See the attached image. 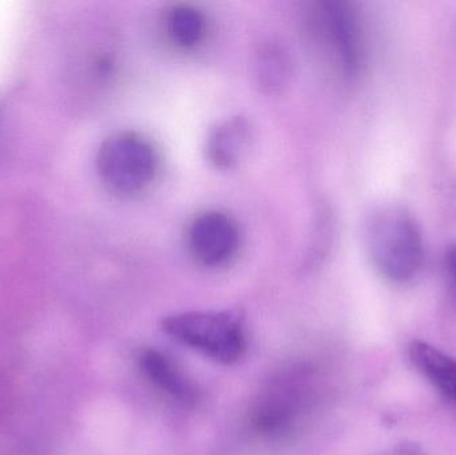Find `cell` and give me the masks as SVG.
Here are the masks:
<instances>
[{
    "label": "cell",
    "mask_w": 456,
    "mask_h": 455,
    "mask_svg": "<svg viewBox=\"0 0 456 455\" xmlns=\"http://www.w3.org/2000/svg\"><path fill=\"white\" fill-rule=\"evenodd\" d=\"M321 19L324 37L337 51L343 69L355 74L361 64V37L353 11L343 3H326Z\"/></svg>",
    "instance_id": "obj_6"
},
{
    "label": "cell",
    "mask_w": 456,
    "mask_h": 455,
    "mask_svg": "<svg viewBox=\"0 0 456 455\" xmlns=\"http://www.w3.org/2000/svg\"><path fill=\"white\" fill-rule=\"evenodd\" d=\"M367 246L378 272L393 282H407L422 269V232L406 208L387 206L378 210L367 229Z\"/></svg>",
    "instance_id": "obj_1"
},
{
    "label": "cell",
    "mask_w": 456,
    "mask_h": 455,
    "mask_svg": "<svg viewBox=\"0 0 456 455\" xmlns=\"http://www.w3.org/2000/svg\"><path fill=\"white\" fill-rule=\"evenodd\" d=\"M139 366L155 387L176 402L184 406L197 402V387L167 355L158 350H143L139 355Z\"/></svg>",
    "instance_id": "obj_7"
},
{
    "label": "cell",
    "mask_w": 456,
    "mask_h": 455,
    "mask_svg": "<svg viewBox=\"0 0 456 455\" xmlns=\"http://www.w3.org/2000/svg\"><path fill=\"white\" fill-rule=\"evenodd\" d=\"M163 330L184 346L216 362H238L246 354L247 339L238 317L227 312H190L171 315Z\"/></svg>",
    "instance_id": "obj_2"
},
{
    "label": "cell",
    "mask_w": 456,
    "mask_h": 455,
    "mask_svg": "<svg viewBox=\"0 0 456 455\" xmlns=\"http://www.w3.org/2000/svg\"><path fill=\"white\" fill-rule=\"evenodd\" d=\"M238 242L235 222L218 211L197 216L189 229L190 250L206 266L224 264L235 253Z\"/></svg>",
    "instance_id": "obj_5"
},
{
    "label": "cell",
    "mask_w": 456,
    "mask_h": 455,
    "mask_svg": "<svg viewBox=\"0 0 456 455\" xmlns=\"http://www.w3.org/2000/svg\"><path fill=\"white\" fill-rule=\"evenodd\" d=\"M383 455H428V453L418 443L404 441V443L393 446L390 451H386Z\"/></svg>",
    "instance_id": "obj_11"
},
{
    "label": "cell",
    "mask_w": 456,
    "mask_h": 455,
    "mask_svg": "<svg viewBox=\"0 0 456 455\" xmlns=\"http://www.w3.org/2000/svg\"><path fill=\"white\" fill-rule=\"evenodd\" d=\"M447 262H449L450 272H452L456 285V245L450 248L449 254H447Z\"/></svg>",
    "instance_id": "obj_12"
},
{
    "label": "cell",
    "mask_w": 456,
    "mask_h": 455,
    "mask_svg": "<svg viewBox=\"0 0 456 455\" xmlns=\"http://www.w3.org/2000/svg\"><path fill=\"white\" fill-rule=\"evenodd\" d=\"M249 138V126L243 118H231L219 123L208 135V159L216 167H232L246 152Z\"/></svg>",
    "instance_id": "obj_9"
},
{
    "label": "cell",
    "mask_w": 456,
    "mask_h": 455,
    "mask_svg": "<svg viewBox=\"0 0 456 455\" xmlns=\"http://www.w3.org/2000/svg\"><path fill=\"white\" fill-rule=\"evenodd\" d=\"M168 32L181 47H194L202 39L205 32V19L202 13L190 5H178L168 16Z\"/></svg>",
    "instance_id": "obj_10"
},
{
    "label": "cell",
    "mask_w": 456,
    "mask_h": 455,
    "mask_svg": "<svg viewBox=\"0 0 456 455\" xmlns=\"http://www.w3.org/2000/svg\"><path fill=\"white\" fill-rule=\"evenodd\" d=\"M98 170L103 183L118 194L131 195L146 189L158 170L152 144L134 133L110 136L98 152Z\"/></svg>",
    "instance_id": "obj_3"
},
{
    "label": "cell",
    "mask_w": 456,
    "mask_h": 455,
    "mask_svg": "<svg viewBox=\"0 0 456 455\" xmlns=\"http://www.w3.org/2000/svg\"><path fill=\"white\" fill-rule=\"evenodd\" d=\"M310 374L289 368L270 379L252 408L255 430L267 437H281L294 429L310 400Z\"/></svg>",
    "instance_id": "obj_4"
},
{
    "label": "cell",
    "mask_w": 456,
    "mask_h": 455,
    "mask_svg": "<svg viewBox=\"0 0 456 455\" xmlns=\"http://www.w3.org/2000/svg\"><path fill=\"white\" fill-rule=\"evenodd\" d=\"M409 357L414 368L436 390L456 401L455 358L423 341H412L410 344Z\"/></svg>",
    "instance_id": "obj_8"
}]
</instances>
